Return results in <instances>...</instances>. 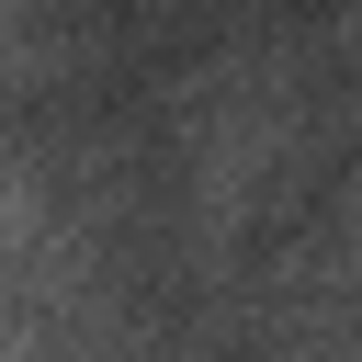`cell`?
<instances>
[{
  "label": "cell",
  "instance_id": "6da1fadb",
  "mask_svg": "<svg viewBox=\"0 0 362 362\" xmlns=\"http://www.w3.org/2000/svg\"><path fill=\"white\" fill-rule=\"evenodd\" d=\"M317 305L362 317V170H351V192L328 204V238H317Z\"/></svg>",
  "mask_w": 362,
  "mask_h": 362
}]
</instances>
